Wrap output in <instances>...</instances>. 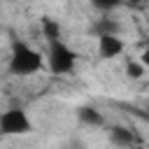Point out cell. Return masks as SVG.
<instances>
[{"instance_id": "cell-1", "label": "cell", "mask_w": 149, "mask_h": 149, "mask_svg": "<svg viewBox=\"0 0 149 149\" xmlns=\"http://www.w3.org/2000/svg\"><path fill=\"white\" fill-rule=\"evenodd\" d=\"M47 65V56H42L37 49H33L26 42H14L12 44V54H9V72L14 77H30L35 72H40Z\"/></svg>"}, {"instance_id": "cell-2", "label": "cell", "mask_w": 149, "mask_h": 149, "mask_svg": "<svg viewBox=\"0 0 149 149\" xmlns=\"http://www.w3.org/2000/svg\"><path fill=\"white\" fill-rule=\"evenodd\" d=\"M77 65V51L70 49L63 40L49 42L47 49V68L51 74H70Z\"/></svg>"}, {"instance_id": "cell-3", "label": "cell", "mask_w": 149, "mask_h": 149, "mask_svg": "<svg viewBox=\"0 0 149 149\" xmlns=\"http://www.w3.org/2000/svg\"><path fill=\"white\" fill-rule=\"evenodd\" d=\"M33 130V121L23 107H9L0 114V133L2 135H28Z\"/></svg>"}, {"instance_id": "cell-4", "label": "cell", "mask_w": 149, "mask_h": 149, "mask_svg": "<svg viewBox=\"0 0 149 149\" xmlns=\"http://www.w3.org/2000/svg\"><path fill=\"white\" fill-rule=\"evenodd\" d=\"M123 54V40L114 33H105V35H98V56L105 58V61H112V58H119Z\"/></svg>"}, {"instance_id": "cell-5", "label": "cell", "mask_w": 149, "mask_h": 149, "mask_svg": "<svg viewBox=\"0 0 149 149\" xmlns=\"http://www.w3.org/2000/svg\"><path fill=\"white\" fill-rule=\"evenodd\" d=\"M107 137H109V142H112L114 147H119V149H130V147H135V135H133V130H130L128 126H112L109 133H107Z\"/></svg>"}, {"instance_id": "cell-6", "label": "cell", "mask_w": 149, "mask_h": 149, "mask_svg": "<svg viewBox=\"0 0 149 149\" xmlns=\"http://www.w3.org/2000/svg\"><path fill=\"white\" fill-rule=\"evenodd\" d=\"M77 119H79L84 126H93V128L105 126L102 112H100L98 107H93V105H81V107H77Z\"/></svg>"}, {"instance_id": "cell-7", "label": "cell", "mask_w": 149, "mask_h": 149, "mask_svg": "<svg viewBox=\"0 0 149 149\" xmlns=\"http://www.w3.org/2000/svg\"><path fill=\"white\" fill-rule=\"evenodd\" d=\"M40 30H42V37L47 42H56V40L63 37V28L54 16H42L40 19Z\"/></svg>"}, {"instance_id": "cell-8", "label": "cell", "mask_w": 149, "mask_h": 149, "mask_svg": "<svg viewBox=\"0 0 149 149\" xmlns=\"http://www.w3.org/2000/svg\"><path fill=\"white\" fill-rule=\"evenodd\" d=\"M91 5H93L98 12L107 14V12H114V9H119V7L123 5V0H91Z\"/></svg>"}, {"instance_id": "cell-9", "label": "cell", "mask_w": 149, "mask_h": 149, "mask_svg": "<svg viewBox=\"0 0 149 149\" xmlns=\"http://www.w3.org/2000/svg\"><path fill=\"white\" fill-rule=\"evenodd\" d=\"M144 72H147V68H144L140 61H128V63H126V74H128L130 79H142Z\"/></svg>"}, {"instance_id": "cell-10", "label": "cell", "mask_w": 149, "mask_h": 149, "mask_svg": "<svg viewBox=\"0 0 149 149\" xmlns=\"http://www.w3.org/2000/svg\"><path fill=\"white\" fill-rule=\"evenodd\" d=\"M95 30H98V35H105V33H114V35H119V26H116L114 21H109V19H102V21L95 26Z\"/></svg>"}, {"instance_id": "cell-11", "label": "cell", "mask_w": 149, "mask_h": 149, "mask_svg": "<svg viewBox=\"0 0 149 149\" xmlns=\"http://www.w3.org/2000/svg\"><path fill=\"white\" fill-rule=\"evenodd\" d=\"M137 61H140V63H142L144 68H149V44H147V47L142 49V54H140V58H137Z\"/></svg>"}, {"instance_id": "cell-12", "label": "cell", "mask_w": 149, "mask_h": 149, "mask_svg": "<svg viewBox=\"0 0 149 149\" xmlns=\"http://www.w3.org/2000/svg\"><path fill=\"white\" fill-rule=\"evenodd\" d=\"M128 2H133V5H137V2H142V0H128Z\"/></svg>"}]
</instances>
